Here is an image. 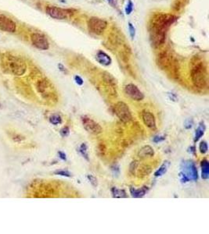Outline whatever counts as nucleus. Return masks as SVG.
Here are the masks:
<instances>
[{"label":"nucleus","instance_id":"25","mask_svg":"<svg viewBox=\"0 0 209 234\" xmlns=\"http://www.w3.org/2000/svg\"><path fill=\"white\" fill-rule=\"evenodd\" d=\"M88 148L86 144L83 143L79 147V152L82 155L83 158H85L87 161H89V154H88Z\"/></svg>","mask_w":209,"mask_h":234},{"label":"nucleus","instance_id":"7","mask_svg":"<svg viewBox=\"0 0 209 234\" xmlns=\"http://www.w3.org/2000/svg\"><path fill=\"white\" fill-rule=\"evenodd\" d=\"M81 119H82L83 127L89 133L94 134V135H98L103 132L101 126L98 123L94 121L93 119H91L90 117L87 116H82L81 117Z\"/></svg>","mask_w":209,"mask_h":234},{"label":"nucleus","instance_id":"27","mask_svg":"<svg viewBox=\"0 0 209 234\" xmlns=\"http://www.w3.org/2000/svg\"><path fill=\"white\" fill-rule=\"evenodd\" d=\"M54 173L56 175L62 176H65V177H71V172H69L68 170H64V169H60V170H57L55 171Z\"/></svg>","mask_w":209,"mask_h":234},{"label":"nucleus","instance_id":"29","mask_svg":"<svg viewBox=\"0 0 209 234\" xmlns=\"http://www.w3.org/2000/svg\"><path fill=\"white\" fill-rule=\"evenodd\" d=\"M60 135H61V137H68V136L69 135V133H70V129H69V127H64L62 129L60 130Z\"/></svg>","mask_w":209,"mask_h":234},{"label":"nucleus","instance_id":"22","mask_svg":"<svg viewBox=\"0 0 209 234\" xmlns=\"http://www.w3.org/2000/svg\"><path fill=\"white\" fill-rule=\"evenodd\" d=\"M169 164L170 163L168 162H164V163L161 165V166L159 168V169H158L154 173V176L156 177L161 176L164 175V173H166L168 169V166H169Z\"/></svg>","mask_w":209,"mask_h":234},{"label":"nucleus","instance_id":"38","mask_svg":"<svg viewBox=\"0 0 209 234\" xmlns=\"http://www.w3.org/2000/svg\"><path fill=\"white\" fill-rule=\"evenodd\" d=\"M58 67H59L60 70V71H62V72H64V73L66 72V69H65L64 66L62 64H59V65H58Z\"/></svg>","mask_w":209,"mask_h":234},{"label":"nucleus","instance_id":"15","mask_svg":"<svg viewBox=\"0 0 209 234\" xmlns=\"http://www.w3.org/2000/svg\"><path fill=\"white\" fill-rule=\"evenodd\" d=\"M154 155V152L152 148L149 145H146L142 148L141 149L139 150V152L138 153L139 157L142 159H145V158H151Z\"/></svg>","mask_w":209,"mask_h":234},{"label":"nucleus","instance_id":"6","mask_svg":"<svg viewBox=\"0 0 209 234\" xmlns=\"http://www.w3.org/2000/svg\"><path fill=\"white\" fill-rule=\"evenodd\" d=\"M87 24L89 31L96 35H100L103 34L108 27V23L104 20L98 17L89 18V20H88Z\"/></svg>","mask_w":209,"mask_h":234},{"label":"nucleus","instance_id":"19","mask_svg":"<svg viewBox=\"0 0 209 234\" xmlns=\"http://www.w3.org/2000/svg\"><path fill=\"white\" fill-rule=\"evenodd\" d=\"M201 177L204 180H207L209 177V163L208 160L204 159L201 162Z\"/></svg>","mask_w":209,"mask_h":234},{"label":"nucleus","instance_id":"1","mask_svg":"<svg viewBox=\"0 0 209 234\" xmlns=\"http://www.w3.org/2000/svg\"><path fill=\"white\" fill-rule=\"evenodd\" d=\"M176 20L175 16L171 14H158L152 19L150 25V38L153 45L160 46L164 42L166 32L169 27Z\"/></svg>","mask_w":209,"mask_h":234},{"label":"nucleus","instance_id":"23","mask_svg":"<svg viewBox=\"0 0 209 234\" xmlns=\"http://www.w3.org/2000/svg\"><path fill=\"white\" fill-rule=\"evenodd\" d=\"M103 80H104L105 83L108 85V86H113L114 87V85L116 84V81L113 76H111L110 74L108 73H105L103 74Z\"/></svg>","mask_w":209,"mask_h":234},{"label":"nucleus","instance_id":"17","mask_svg":"<svg viewBox=\"0 0 209 234\" xmlns=\"http://www.w3.org/2000/svg\"><path fill=\"white\" fill-rule=\"evenodd\" d=\"M149 189L147 186H143L141 188H134V187H130V194L132 195L133 198H143V196L147 194Z\"/></svg>","mask_w":209,"mask_h":234},{"label":"nucleus","instance_id":"3","mask_svg":"<svg viewBox=\"0 0 209 234\" xmlns=\"http://www.w3.org/2000/svg\"><path fill=\"white\" fill-rule=\"evenodd\" d=\"M182 171L179 173L180 180L183 183L189 180L196 181L198 178L197 167L192 161H185L182 164Z\"/></svg>","mask_w":209,"mask_h":234},{"label":"nucleus","instance_id":"39","mask_svg":"<svg viewBox=\"0 0 209 234\" xmlns=\"http://www.w3.org/2000/svg\"><path fill=\"white\" fill-rule=\"evenodd\" d=\"M189 149L191 150V151H189V152H191V153H193V154H194V153H195V148H194V147H191V148H190Z\"/></svg>","mask_w":209,"mask_h":234},{"label":"nucleus","instance_id":"31","mask_svg":"<svg viewBox=\"0 0 209 234\" xmlns=\"http://www.w3.org/2000/svg\"><path fill=\"white\" fill-rule=\"evenodd\" d=\"M133 3H132V1H129V3H128L127 6H126V8H125V13H126V14H130L132 12H133Z\"/></svg>","mask_w":209,"mask_h":234},{"label":"nucleus","instance_id":"36","mask_svg":"<svg viewBox=\"0 0 209 234\" xmlns=\"http://www.w3.org/2000/svg\"><path fill=\"white\" fill-rule=\"evenodd\" d=\"M58 155H59V157L62 160H64V161H66L67 160V156H66V154H65L64 152H58Z\"/></svg>","mask_w":209,"mask_h":234},{"label":"nucleus","instance_id":"30","mask_svg":"<svg viewBox=\"0 0 209 234\" xmlns=\"http://www.w3.org/2000/svg\"><path fill=\"white\" fill-rule=\"evenodd\" d=\"M87 178L88 180H89V182H90L91 184H92L94 187H96V186H97V185H98V182H97V179H96L95 176H93L92 175H88Z\"/></svg>","mask_w":209,"mask_h":234},{"label":"nucleus","instance_id":"20","mask_svg":"<svg viewBox=\"0 0 209 234\" xmlns=\"http://www.w3.org/2000/svg\"><path fill=\"white\" fill-rule=\"evenodd\" d=\"M205 130H206V127H205L204 123V122H201V123L199 124V126H198V129L196 130V132H195L194 136L195 142H197V141H198L200 140V138L204 135V133L205 132Z\"/></svg>","mask_w":209,"mask_h":234},{"label":"nucleus","instance_id":"13","mask_svg":"<svg viewBox=\"0 0 209 234\" xmlns=\"http://www.w3.org/2000/svg\"><path fill=\"white\" fill-rule=\"evenodd\" d=\"M158 66L162 69H168L172 66V56L168 52H163L158 57Z\"/></svg>","mask_w":209,"mask_h":234},{"label":"nucleus","instance_id":"18","mask_svg":"<svg viewBox=\"0 0 209 234\" xmlns=\"http://www.w3.org/2000/svg\"><path fill=\"white\" fill-rule=\"evenodd\" d=\"M136 171H137V175L139 177H144L150 174L152 169L148 165H141L140 166H138Z\"/></svg>","mask_w":209,"mask_h":234},{"label":"nucleus","instance_id":"26","mask_svg":"<svg viewBox=\"0 0 209 234\" xmlns=\"http://www.w3.org/2000/svg\"><path fill=\"white\" fill-rule=\"evenodd\" d=\"M199 150H200V152L201 154H205L208 150V144H207L206 141H201L200 144H199Z\"/></svg>","mask_w":209,"mask_h":234},{"label":"nucleus","instance_id":"4","mask_svg":"<svg viewBox=\"0 0 209 234\" xmlns=\"http://www.w3.org/2000/svg\"><path fill=\"white\" fill-rule=\"evenodd\" d=\"M8 70L15 76H21L26 72L27 65L20 58L16 56H9L6 60Z\"/></svg>","mask_w":209,"mask_h":234},{"label":"nucleus","instance_id":"24","mask_svg":"<svg viewBox=\"0 0 209 234\" xmlns=\"http://www.w3.org/2000/svg\"><path fill=\"white\" fill-rule=\"evenodd\" d=\"M49 122L53 125H58L62 123V119L61 116L58 114H53L49 117Z\"/></svg>","mask_w":209,"mask_h":234},{"label":"nucleus","instance_id":"9","mask_svg":"<svg viewBox=\"0 0 209 234\" xmlns=\"http://www.w3.org/2000/svg\"><path fill=\"white\" fill-rule=\"evenodd\" d=\"M124 93L126 94L130 99L134 101L139 102L144 99V95L139 90L136 85L133 84H129L124 87Z\"/></svg>","mask_w":209,"mask_h":234},{"label":"nucleus","instance_id":"28","mask_svg":"<svg viewBox=\"0 0 209 234\" xmlns=\"http://www.w3.org/2000/svg\"><path fill=\"white\" fill-rule=\"evenodd\" d=\"M138 166H139L138 161H133L132 163L130 164L129 172H131L132 174H135V172H136V169H137Z\"/></svg>","mask_w":209,"mask_h":234},{"label":"nucleus","instance_id":"40","mask_svg":"<svg viewBox=\"0 0 209 234\" xmlns=\"http://www.w3.org/2000/svg\"><path fill=\"white\" fill-rule=\"evenodd\" d=\"M108 2H109V3H112V1H113V0H108Z\"/></svg>","mask_w":209,"mask_h":234},{"label":"nucleus","instance_id":"8","mask_svg":"<svg viewBox=\"0 0 209 234\" xmlns=\"http://www.w3.org/2000/svg\"><path fill=\"white\" fill-rule=\"evenodd\" d=\"M31 42L34 47L40 50H47L49 48V43L45 35L40 33H34L31 34Z\"/></svg>","mask_w":209,"mask_h":234},{"label":"nucleus","instance_id":"34","mask_svg":"<svg viewBox=\"0 0 209 234\" xmlns=\"http://www.w3.org/2000/svg\"><path fill=\"white\" fill-rule=\"evenodd\" d=\"M74 80H75V82H76V84L78 85H82V84H83V83H84V81H83L82 78L79 76H74Z\"/></svg>","mask_w":209,"mask_h":234},{"label":"nucleus","instance_id":"11","mask_svg":"<svg viewBox=\"0 0 209 234\" xmlns=\"http://www.w3.org/2000/svg\"><path fill=\"white\" fill-rule=\"evenodd\" d=\"M17 26L14 20L6 17L5 15L0 13V30L6 32H15Z\"/></svg>","mask_w":209,"mask_h":234},{"label":"nucleus","instance_id":"37","mask_svg":"<svg viewBox=\"0 0 209 234\" xmlns=\"http://www.w3.org/2000/svg\"><path fill=\"white\" fill-rule=\"evenodd\" d=\"M112 171H113V173L114 174H115L116 176H118V174H117V172H116V171H117V170H119V168H118V166H114L113 167H112Z\"/></svg>","mask_w":209,"mask_h":234},{"label":"nucleus","instance_id":"16","mask_svg":"<svg viewBox=\"0 0 209 234\" xmlns=\"http://www.w3.org/2000/svg\"><path fill=\"white\" fill-rule=\"evenodd\" d=\"M96 60L103 66H109L112 62L108 54L105 53L104 52L99 51L96 54Z\"/></svg>","mask_w":209,"mask_h":234},{"label":"nucleus","instance_id":"2","mask_svg":"<svg viewBox=\"0 0 209 234\" xmlns=\"http://www.w3.org/2000/svg\"><path fill=\"white\" fill-rule=\"evenodd\" d=\"M191 80L193 85L199 89H204L208 85V73L202 62H198L191 69Z\"/></svg>","mask_w":209,"mask_h":234},{"label":"nucleus","instance_id":"21","mask_svg":"<svg viewBox=\"0 0 209 234\" xmlns=\"http://www.w3.org/2000/svg\"><path fill=\"white\" fill-rule=\"evenodd\" d=\"M111 194L113 198H128V195L126 192L124 190L118 189L116 187H113L111 189Z\"/></svg>","mask_w":209,"mask_h":234},{"label":"nucleus","instance_id":"33","mask_svg":"<svg viewBox=\"0 0 209 234\" xmlns=\"http://www.w3.org/2000/svg\"><path fill=\"white\" fill-rule=\"evenodd\" d=\"M165 140V137L164 136H155L154 139H153V141L154 143H159V142H161Z\"/></svg>","mask_w":209,"mask_h":234},{"label":"nucleus","instance_id":"32","mask_svg":"<svg viewBox=\"0 0 209 234\" xmlns=\"http://www.w3.org/2000/svg\"><path fill=\"white\" fill-rule=\"evenodd\" d=\"M129 33L130 35H131V38L133 39L135 38V35H136V30H135L134 26L131 23H129Z\"/></svg>","mask_w":209,"mask_h":234},{"label":"nucleus","instance_id":"10","mask_svg":"<svg viewBox=\"0 0 209 234\" xmlns=\"http://www.w3.org/2000/svg\"><path fill=\"white\" fill-rule=\"evenodd\" d=\"M45 12L49 17L53 18V19H57V20H65L68 18V16L67 10L57 7V6H47L45 9Z\"/></svg>","mask_w":209,"mask_h":234},{"label":"nucleus","instance_id":"14","mask_svg":"<svg viewBox=\"0 0 209 234\" xmlns=\"http://www.w3.org/2000/svg\"><path fill=\"white\" fill-rule=\"evenodd\" d=\"M142 119L146 126L150 129L155 130L156 129V119L155 116L151 112L148 110H143L142 113Z\"/></svg>","mask_w":209,"mask_h":234},{"label":"nucleus","instance_id":"35","mask_svg":"<svg viewBox=\"0 0 209 234\" xmlns=\"http://www.w3.org/2000/svg\"><path fill=\"white\" fill-rule=\"evenodd\" d=\"M193 126V122L191 119H187V121L185 122V124H184V127L186 129H190Z\"/></svg>","mask_w":209,"mask_h":234},{"label":"nucleus","instance_id":"12","mask_svg":"<svg viewBox=\"0 0 209 234\" xmlns=\"http://www.w3.org/2000/svg\"><path fill=\"white\" fill-rule=\"evenodd\" d=\"M37 88H38V90L39 91V93L44 98H45V99L53 98V87L51 86L50 83L47 81L46 80H40L37 84Z\"/></svg>","mask_w":209,"mask_h":234},{"label":"nucleus","instance_id":"5","mask_svg":"<svg viewBox=\"0 0 209 234\" xmlns=\"http://www.w3.org/2000/svg\"><path fill=\"white\" fill-rule=\"evenodd\" d=\"M114 111L116 116H118L122 122L128 123L130 122L133 119L132 113L127 104L123 102H117L114 106Z\"/></svg>","mask_w":209,"mask_h":234}]
</instances>
